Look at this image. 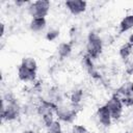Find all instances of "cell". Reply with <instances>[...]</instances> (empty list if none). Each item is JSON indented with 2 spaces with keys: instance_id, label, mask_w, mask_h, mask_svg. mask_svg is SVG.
Instances as JSON below:
<instances>
[{
  "instance_id": "8992f818",
  "label": "cell",
  "mask_w": 133,
  "mask_h": 133,
  "mask_svg": "<svg viewBox=\"0 0 133 133\" xmlns=\"http://www.w3.org/2000/svg\"><path fill=\"white\" fill-rule=\"evenodd\" d=\"M75 106H77V105L72 104V107L57 106L56 114H57L58 118L60 121H63L66 123H72L73 119L76 117V114H77V110L75 109Z\"/></svg>"
},
{
  "instance_id": "277c9868",
  "label": "cell",
  "mask_w": 133,
  "mask_h": 133,
  "mask_svg": "<svg viewBox=\"0 0 133 133\" xmlns=\"http://www.w3.org/2000/svg\"><path fill=\"white\" fill-rule=\"evenodd\" d=\"M50 1L37 0L31 2L28 6V12L32 18H45L50 9Z\"/></svg>"
},
{
  "instance_id": "3957f363",
  "label": "cell",
  "mask_w": 133,
  "mask_h": 133,
  "mask_svg": "<svg viewBox=\"0 0 133 133\" xmlns=\"http://www.w3.org/2000/svg\"><path fill=\"white\" fill-rule=\"evenodd\" d=\"M122 101L124 107L133 106V82L127 81L123 83L114 92Z\"/></svg>"
},
{
  "instance_id": "d6986e66",
  "label": "cell",
  "mask_w": 133,
  "mask_h": 133,
  "mask_svg": "<svg viewBox=\"0 0 133 133\" xmlns=\"http://www.w3.org/2000/svg\"><path fill=\"white\" fill-rule=\"evenodd\" d=\"M72 133H88L87 129L82 125H73Z\"/></svg>"
},
{
  "instance_id": "ffe728a7",
  "label": "cell",
  "mask_w": 133,
  "mask_h": 133,
  "mask_svg": "<svg viewBox=\"0 0 133 133\" xmlns=\"http://www.w3.org/2000/svg\"><path fill=\"white\" fill-rule=\"evenodd\" d=\"M4 35V24L1 23V33H0V36H3Z\"/></svg>"
},
{
  "instance_id": "603a6c76",
  "label": "cell",
  "mask_w": 133,
  "mask_h": 133,
  "mask_svg": "<svg viewBox=\"0 0 133 133\" xmlns=\"http://www.w3.org/2000/svg\"><path fill=\"white\" fill-rule=\"evenodd\" d=\"M127 133H129V132H127Z\"/></svg>"
},
{
  "instance_id": "9c48e42d",
  "label": "cell",
  "mask_w": 133,
  "mask_h": 133,
  "mask_svg": "<svg viewBox=\"0 0 133 133\" xmlns=\"http://www.w3.org/2000/svg\"><path fill=\"white\" fill-rule=\"evenodd\" d=\"M97 117H98L99 122L104 127H109L111 125L112 117H111L110 111H109V109H108V107L106 105H103V106L98 108V110H97Z\"/></svg>"
},
{
  "instance_id": "ac0fdd59",
  "label": "cell",
  "mask_w": 133,
  "mask_h": 133,
  "mask_svg": "<svg viewBox=\"0 0 133 133\" xmlns=\"http://www.w3.org/2000/svg\"><path fill=\"white\" fill-rule=\"evenodd\" d=\"M58 35H59V30H57V29H52V30H50V31L47 32V34H46V39L52 42V41L56 39V38L58 37Z\"/></svg>"
},
{
  "instance_id": "2e32d148",
  "label": "cell",
  "mask_w": 133,
  "mask_h": 133,
  "mask_svg": "<svg viewBox=\"0 0 133 133\" xmlns=\"http://www.w3.org/2000/svg\"><path fill=\"white\" fill-rule=\"evenodd\" d=\"M82 97H83V90L82 89H76V90H74L72 92L71 97H70L71 103L74 104V105H78L81 102Z\"/></svg>"
},
{
  "instance_id": "5b68a950",
  "label": "cell",
  "mask_w": 133,
  "mask_h": 133,
  "mask_svg": "<svg viewBox=\"0 0 133 133\" xmlns=\"http://www.w3.org/2000/svg\"><path fill=\"white\" fill-rule=\"evenodd\" d=\"M105 105L108 107L112 119L117 121V119L121 118L122 113H123V110H124V105H123L122 101L119 100V98L115 94H113L111 96V98L108 100V102Z\"/></svg>"
},
{
  "instance_id": "6da1fadb",
  "label": "cell",
  "mask_w": 133,
  "mask_h": 133,
  "mask_svg": "<svg viewBox=\"0 0 133 133\" xmlns=\"http://www.w3.org/2000/svg\"><path fill=\"white\" fill-rule=\"evenodd\" d=\"M19 114L20 108L16 99L12 97V95L7 94L1 102V119L7 122L14 121L19 116Z\"/></svg>"
},
{
  "instance_id": "5bb4252c",
  "label": "cell",
  "mask_w": 133,
  "mask_h": 133,
  "mask_svg": "<svg viewBox=\"0 0 133 133\" xmlns=\"http://www.w3.org/2000/svg\"><path fill=\"white\" fill-rule=\"evenodd\" d=\"M72 52V44L71 43H61L57 48V53L60 59L66 58Z\"/></svg>"
},
{
  "instance_id": "e0dca14e",
  "label": "cell",
  "mask_w": 133,
  "mask_h": 133,
  "mask_svg": "<svg viewBox=\"0 0 133 133\" xmlns=\"http://www.w3.org/2000/svg\"><path fill=\"white\" fill-rule=\"evenodd\" d=\"M47 133H62L61 125L59 121H54L48 128H47Z\"/></svg>"
},
{
  "instance_id": "8fae6325",
  "label": "cell",
  "mask_w": 133,
  "mask_h": 133,
  "mask_svg": "<svg viewBox=\"0 0 133 133\" xmlns=\"http://www.w3.org/2000/svg\"><path fill=\"white\" fill-rule=\"evenodd\" d=\"M131 28H133V14L126 16L119 23V30H118V34H122L128 30H130Z\"/></svg>"
},
{
  "instance_id": "7402d4cb",
  "label": "cell",
  "mask_w": 133,
  "mask_h": 133,
  "mask_svg": "<svg viewBox=\"0 0 133 133\" xmlns=\"http://www.w3.org/2000/svg\"><path fill=\"white\" fill-rule=\"evenodd\" d=\"M23 133H35V131H33V130H26Z\"/></svg>"
},
{
  "instance_id": "44dd1931",
  "label": "cell",
  "mask_w": 133,
  "mask_h": 133,
  "mask_svg": "<svg viewBox=\"0 0 133 133\" xmlns=\"http://www.w3.org/2000/svg\"><path fill=\"white\" fill-rule=\"evenodd\" d=\"M128 42H129V43H131V44L133 45V33H132V34L129 36V39H128Z\"/></svg>"
},
{
  "instance_id": "7a4b0ae2",
  "label": "cell",
  "mask_w": 133,
  "mask_h": 133,
  "mask_svg": "<svg viewBox=\"0 0 133 133\" xmlns=\"http://www.w3.org/2000/svg\"><path fill=\"white\" fill-rule=\"evenodd\" d=\"M103 50V42L98 33L91 31L88 33L86 43V54L91 59H97Z\"/></svg>"
},
{
  "instance_id": "7c38bea8",
  "label": "cell",
  "mask_w": 133,
  "mask_h": 133,
  "mask_svg": "<svg viewBox=\"0 0 133 133\" xmlns=\"http://www.w3.org/2000/svg\"><path fill=\"white\" fill-rule=\"evenodd\" d=\"M82 64H83V66L85 68V70L90 74V76H92V77H95V78H98V77H99V76H97L98 73L96 72V70H95V68H94L92 59H91L87 54L83 55V57H82Z\"/></svg>"
},
{
  "instance_id": "52a82bcc",
  "label": "cell",
  "mask_w": 133,
  "mask_h": 133,
  "mask_svg": "<svg viewBox=\"0 0 133 133\" xmlns=\"http://www.w3.org/2000/svg\"><path fill=\"white\" fill-rule=\"evenodd\" d=\"M64 5L72 15L77 16L85 11L87 3L83 0H68L64 2Z\"/></svg>"
},
{
  "instance_id": "4fadbf2b",
  "label": "cell",
  "mask_w": 133,
  "mask_h": 133,
  "mask_svg": "<svg viewBox=\"0 0 133 133\" xmlns=\"http://www.w3.org/2000/svg\"><path fill=\"white\" fill-rule=\"evenodd\" d=\"M132 52H133V45H132L131 43H129V42H127V43H125L124 45H122L121 48H119V50H118L119 56H121L122 59L125 60V61L128 60V58L131 56Z\"/></svg>"
},
{
  "instance_id": "ba28073f",
  "label": "cell",
  "mask_w": 133,
  "mask_h": 133,
  "mask_svg": "<svg viewBox=\"0 0 133 133\" xmlns=\"http://www.w3.org/2000/svg\"><path fill=\"white\" fill-rule=\"evenodd\" d=\"M18 78L23 82H34L36 79V72L20 64L18 68Z\"/></svg>"
},
{
  "instance_id": "30bf717a",
  "label": "cell",
  "mask_w": 133,
  "mask_h": 133,
  "mask_svg": "<svg viewBox=\"0 0 133 133\" xmlns=\"http://www.w3.org/2000/svg\"><path fill=\"white\" fill-rule=\"evenodd\" d=\"M46 25H47L46 18H32V20L29 24V28L31 31L38 32V31H42L43 29H45Z\"/></svg>"
},
{
  "instance_id": "9a60e30c",
  "label": "cell",
  "mask_w": 133,
  "mask_h": 133,
  "mask_svg": "<svg viewBox=\"0 0 133 133\" xmlns=\"http://www.w3.org/2000/svg\"><path fill=\"white\" fill-rule=\"evenodd\" d=\"M21 65H23V66H25L29 70L35 71V72L37 70V63H36L35 59L32 58V57H24L21 61Z\"/></svg>"
}]
</instances>
